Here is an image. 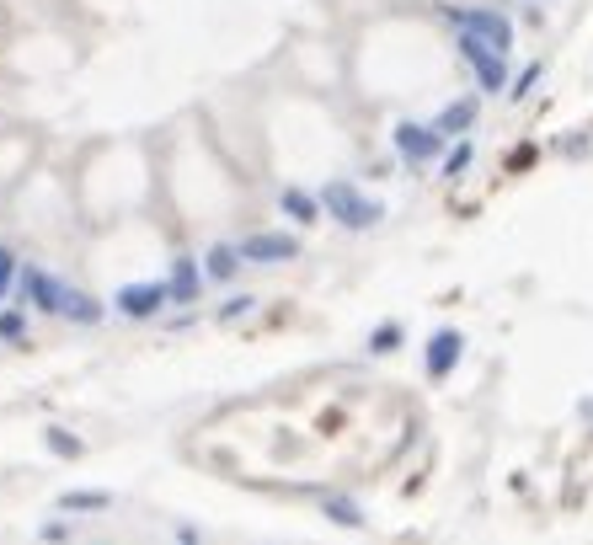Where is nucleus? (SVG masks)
Segmentation results:
<instances>
[{
	"instance_id": "21",
	"label": "nucleus",
	"mask_w": 593,
	"mask_h": 545,
	"mask_svg": "<svg viewBox=\"0 0 593 545\" xmlns=\"http://www.w3.org/2000/svg\"><path fill=\"white\" fill-rule=\"evenodd\" d=\"M22 268H17V252L11 246H0V300H6V289H11V278H17Z\"/></svg>"
},
{
	"instance_id": "2",
	"label": "nucleus",
	"mask_w": 593,
	"mask_h": 545,
	"mask_svg": "<svg viewBox=\"0 0 593 545\" xmlns=\"http://www.w3.org/2000/svg\"><path fill=\"white\" fill-rule=\"evenodd\" d=\"M455 49H460L465 65H471L476 86L487 91V97H497V91H508V86H513V75H508V54H503V49L481 43L476 33H455Z\"/></svg>"
},
{
	"instance_id": "3",
	"label": "nucleus",
	"mask_w": 593,
	"mask_h": 545,
	"mask_svg": "<svg viewBox=\"0 0 593 545\" xmlns=\"http://www.w3.org/2000/svg\"><path fill=\"white\" fill-rule=\"evenodd\" d=\"M444 17L455 22V33H476L481 43H492L503 54L513 49V22L497 6H444Z\"/></svg>"
},
{
	"instance_id": "23",
	"label": "nucleus",
	"mask_w": 593,
	"mask_h": 545,
	"mask_svg": "<svg viewBox=\"0 0 593 545\" xmlns=\"http://www.w3.org/2000/svg\"><path fill=\"white\" fill-rule=\"evenodd\" d=\"M577 417H583V423L593 428V396H583V401H577Z\"/></svg>"
},
{
	"instance_id": "8",
	"label": "nucleus",
	"mask_w": 593,
	"mask_h": 545,
	"mask_svg": "<svg viewBox=\"0 0 593 545\" xmlns=\"http://www.w3.org/2000/svg\"><path fill=\"white\" fill-rule=\"evenodd\" d=\"M204 268L198 257H171V273H166V289H171V305H198L204 300Z\"/></svg>"
},
{
	"instance_id": "6",
	"label": "nucleus",
	"mask_w": 593,
	"mask_h": 545,
	"mask_svg": "<svg viewBox=\"0 0 593 545\" xmlns=\"http://www.w3.org/2000/svg\"><path fill=\"white\" fill-rule=\"evenodd\" d=\"M460 358H465V332H455V326H439V332L428 337V348H423L428 380H449V375L460 369Z\"/></svg>"
},
{
	"instance_id": "7",
	"label": "nucleus",
	"mask_w": 593,
	"mask_h": 545,
	"mask_svg": "<svg viewBox=\"0 0 593 545\" xmlns=\"http://www.w3.org/2000/svg\"><path fill=\"white\" fill-rule=\"evenodd\" d=\"M241 257L257 262V268H273V262H294V257H300V241L284 236V230H257V236L241 241Z\"/></svg>"
},
{
	"instance_id": "15",
	"label": "nucleus",
	"mask_w": 593,
	"mask_h": 545,
	"mask_svg": "<svg viewBox=\"0 0 593 545\" xmlns=\"http://www.w3.org/2000/svg\"><path fill=\"white\" fill-rule=\"evenodd\" d=\"M59 316L91 326V321H102V300H91L86 289H65V310H59Z\"/></svg>"
},
{
	"instance_id": "5",
	"label": "nucleus",
	"mask_w": 593,
	"mask_h": 545,
	"mask_svg": "<svg viewBox=\"0 0 593 545\" xmlns=\"http://www.w3.org/2000/svg\"><path fill=\"white\" fill-rule=\"evenodd\" d=\"M161 305H171V289L155 284V278H145V284H123V289L113 294V310H118V316H129V321L161 316Z\"/></svg>"
},
{
	"instance_id": "12",
	"label": "nucleus",
	"mask_w": 593,
	"mask_h": 545,
	"mask_svg": "<svg viewBox=\"0 0 593 545\" xmlns=\"http://www.w3.org/2000/svg\"><path fill=\"white\" fill-rule=\"evenodd\" d=\"M54 508H59V513H102V508H113V492H102V487L59 492V497H54Z\"/></svg>"
},
{
	"instance_id": "22",
	"label": "nucleus",
	"mask_w": 593,
	"mask_h": 545,
	"mask_svg": "<svg viewBox=\"0 0 593 545\" xmlns=\"http://www.w3.org/2000/svg\"><path fill=\"white\" fill-rule=\"evenodd\" d=\"M257 300H252V294H236V300H230L225 310H220V321H236V316H246V310H252Z\"/></svg>"
},
{
	"instance_id": "4",
	"label": "nucleus",
	"mask_w": 593,
	"mask_h": 545,
	"mask_svg": "<svg viewBox=\"0 0 593 545\" xmlns=\"http://www.w3.org/2000/svg\"><path fill=\"white\" fill-rule=\"evenodd\" d=\"M390 145H396V155H401L407 166H428V161H439V155H444V134L433 129V123L401 118L396 129H390Z\"/></svg>"
},
{
	"instance_id": "13",
	"label": "nucleus",
	"mask_w": 593,
	"mask_h": 545,
	"mask_svg": "<svg viewBox=\"0 0 593 545\" xmlns=\"http://www.w3.org/2000/svg\"><path fill=\"white\" fill-rule=\"evenodd\" d=\"M321 513H326V519H332L337 529H364V524H369V519H364V508H358L353 497H337V492H326V497H321Z\"/></svg>"
},
{
	"instance_id": "18",
	"label": "nucleus",
	"mask_w": 593,
	"mask_h": 545,
	"mask_svg": "<svg viewBox=\"0 0 593 545\" xmlns=\"http://www.w3.org/2000/svg\"><path fill=\"white\" fill-rule=\"evenodd\" d=\"M43 444H49L54 455H65V460H81V439L65 433V428H43Z\"/></svg>"
},
{
	"instance_id": "11",
	"label": "nucleus",
	"mask_w": 593,
	"mask_h": 545,
	"mask_svg": "<svg viewBox=\"0 0 593 545\" xmlns=\"http://www.w3.org/2000/svg\"><path fill=\"white\" fill-rule=\"evenodd\" d=\"M278 209H284L294 225H316L321 214H326L321 209V193H305V188H284V193H278Z\"/></svg>"
},
{
	"instance_id": "20",
	"label": "nucleus",
	"mask_w": 593,
	"mask_h": 545,
	"mask_svg": "<svg viewBox=\"0 0 593 545\" xmlns=\"http://www.w3.org/2000/svg\"><path fill=\"white\" fill-rule=\"evenodd\" d=\"M27 332V316L22 310H0V342H17Z\"/></svg>"
},
{
	"instance_id": "1",
	"label": "nucleus",
	"mask_w": 593,
	"mask_h": 545,
	"mask_svg": "<svg viewBox=\"0 0 593 545\" xmlns=\"http://www.w3.org/2000/svg\"><path fill=\"white\" fill-rule=\"evenodd\" d=\"M321 209L332 214V220H337L342 230H374V225L385 220V204H380V198L358 193L353 182H342V177L321 188Z\"/></svg>"
},
{
	"instance_id": "24",
	"label": "nucleus",
	"mask_w": 593,
	"mask_h": 545,
	"mask_svg": "<svg viewBox=\"0 0 593 545\" xmlns=\"http://www.w3.org/2000/svg\"><path fill=\"white\" fill-rule=\"evenodd\" d=\"M187 545H193V540H187Z\"/></svg>"
},
{
	"instance_id": "10",
	"label": "nucleus",
	"mask_w": 593,
	"mask_h": 545,
	"mask_svg": "<svg viewBox=\"0 0 593 545\" xmlns=\"http://www.w3.org/2000/svg\"><path fill=\"white\" fill-rule=\"evenodd\" d=\"M476 113H481V102L476 97H455L449 107H439V118H433V129H439L444 139H465L476 129Z\"/></svg>"
},
{
	"instance_id": "9",
	"label": "nucleus",
	"mask_w": 593,
	"mask_h": 545,
	"mask_svg": "<svg viewBox=\"0 0 593 545\" xmlns=\"http://www.w3.org/2000/svg\"><path fill=\"white\" fill-rule=\"evenodd\" d=\"M17 284H22V300H33L38 310H49V316H59V310H65V289H70V284H59V278H49L43 268H22Z\"/></svg>"
},
{
	"instance_id": "19",
	"label": "nucleus",
	"mask_w": 593,
	"mask_h": 545,
	"mask_svg": "<svg viewBox=\"0 0 593 545\" xmlns=\"http://www.w3.org/2000/svg\"><path fill=\"white\" fill-rule=\"evenodd\" d=\"M540 75H545V65H540V59H535V65H524L519 75H513L508 97H513V102H524V97H529V91H535V86H540Z\"/></svg>"
},
{
	"instance_id": "14",
	"label": "nucleus",
	"mask_w": 593,
	"mask_h": 545,
	"mask_svg": "<svg viewBox=\"0 0 593 545\" xmlns=\"http://www.w3.org/2000/svg\"><path fill=\"white\" fill-rule=\"evenodd\" d=\"M241 246H230V241H220V246H209V252H204V273L209 278H220V284H225V278H236V268H241Z\"/></svg>"
},
{
	"instance_id": "17",
	"label": "nucleus",
	"mask_w": 593,
	"mask_h": 545,
	"mask_svg": "<svg viewBox=\"0 0 593 545\" xmlns=\"http://www.w3.org/2000/svg\"><path fill=\"white\" fill-rule=\"evenodd\" d=\"M401 337H407V332H401V321H385V326H374V332H369L364 348L380 358V353H396V348H401Z\"/></svg>"
},
{
	"instance_id": "16",
	"label": "nucleus",
	"mask_w": 593,
	"mask_h": 545,
	"mask_svg": "<svg viewBox=\"0 0 593 545\" xmlns=\"http://www.w3.org/2000/svg\"><path fill=\"white\" fill-rule=\"evenodd\" d=\"M471 161H476L471 139H455V150H449V155H444V161H439V171H444V177H449V182H455V177H465V171H471Z\"/></svg>"
}]
</instances>
